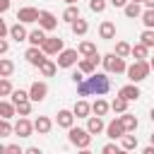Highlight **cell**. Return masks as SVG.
<instances>
[{
  "mask_svg": "<svg viewBox=\"0 0 154 154\" xmlns=\"http://www.w3.org/2000/svg\"><path fill=\"white\" fill-rule=\"evenodd\" d=\"M108 89H111V77L103 75V72H96V75H91V77H87L84 82L77 84V94L79 96H87V94L103 96V94H108Z\"/></svg>",
  "mask_w": 154,
  "mask_h": 154,
  "instance_id": "6da1fadb",
  "label": "cell"
},
{
  "mask_svg": "<svg viewBox=\"0 0 154 154\" xmlns=\"http://www.w3.org/2000/svg\"><path fill=\"white\" fill-rule=\"evenodd\" d=\"M149 70H152V65H149L147 60H135L132 65H128V77H130V82H132V84H137V82L147 79Z\"/></svg>",
  "mask_w": 154,
  "mask_h": 154,
  "instance_id": "7a4b0ae2",
  "label": "cell"
},
{
  "mask_svg": "<svg viewBox=\"0 0 154 154\" xmlns=\"http://www.w3.org/2000/svg\"><path fill=\"white\" fill-rule=\"evenodd\" d=\"M101 63H103L106 72H116V75H120V72H128V65H125V60H123L120 55H116V53H106V55L101 58Z\"/></svg>",
  "mask_w": 154,
  "mask_h": 154,
  "instance_id": "3957f363",
  "label": "cell"
},
{
  "mask_svg": "<svg viewBox=\"0 0 154 154\" xmlns=\"http://www.w3.org/2000/svg\"><path fill=\"white\" fill-rule=\"evenodd\" d=\"M70 142L79 149H87L91 144V132L87 128H70Z\"/></svg>",
  "mask_w": 154,
  "mask_h": 154,
  "instance_id": "277c9868",
  "label": "cell"
},
{
  "mask_svg": "<svg viewBox=\"0 0 154 154\" xmlns=\"http://www.w3.org/2000/svg\"><path fill=\"white\" fill-rule=\"evenodd\" d=\"M41 51H43L46 55H55V53L60 55V53L65 51V48H63V38H60V36H48L46 43L41 46Z\"/></svg>",
  "mask_w": 154,
  "mask_h": 154,
  "instance_id": "5b68a950",
  "label": "cell"
},
{
  "mask_svg": "<svg viewBox=\"0 0 154 154\" xmlns=\"http://www.w3.org/2000/svg\"><path fill=\"white\" fill-rule=\"evenodd\" d=\"M125 125H123V120L120 118H116V120H111L108 125H106V135L111 137V140H123L125 137Z\"/></svg>",
  "mask_w": 154,
  "mask_h": 154,
  "instance_id": "8992f818",
  "label": "cell"
},
{
  "mask_svg": "<svg viewBox=\"0 0 154 154\" xmlns=\"http://www.w3.org/2000/svg\"><path fill=\"white\" fill-rule=\"evenodd\" d=\"M38 17H41V12H38L36 7H22V10L17 12L19 24H31V22H38Z\"/></svg>",
  "mask_w": 154,
  "mask_h": 154,
  "instance_id": "52a82bcc",
  "label": "cell"
},
{
  "mask_svg": "<svg viewBox=\"0 0 154 154\" xmlns=\"http://www.w3.org/2000/svg\"><path fill=\"white\" fill-rule=\"evenodd\" d=\"M99 60H101L99 53L91 55V58H82V60H79V72H82V75H89V77L96 75V65H99Z\"/></svg>",
  "mask_w": 154,
  "mask_h": 154,
  "instance_id": "ba28073f",
  "label": "cell"
},
{
  "mask_svg": "<svg viewBox=\"0 0 154 154\" xmlns=\"http://www.w3.org/2000/svg\"><path fill=\"white\" fill-rule=\"evenodd\" d=\"M24 58L29 60V65H34V67H41L48 58H46V53L41 51V48H29L26 53H24Z\"/></svg>",
  "mask_w": 154,
  "mask_h": 154,
  "instance_id": "9c48e42d",
  "label": "cell"
},
{
  "mask_svg": "<svg viewBox=\"0 0 154 154\" xmlns=\"http://www.w3.org/2000/svg\"><path fill=\"white\" fill-rule=\"evenodd\" d=\"M77 53H79V51H75V48H65V51L58 55V67H72V65L77 63Z\"/></svg>",
  "mask_w": 154,
  "mask_h": 154,
  "instance_id": "30bf717a",
  "label": "cell"
},
{
  "mask_svg": "<svg viewBox=\"0 0 154 154\" xmlns=\"http://www.w3.org/2000/svg\"><path fill=\"white\" fill-rule=\"evenodd\" d=\"M38 26H41L43 31H53V29L58 26L55 14H53V12H48V10H43V12H41V17H38Z\"/></svg>",
  "mask_w": 154,
  "mask_h": 154,
  "instance_id": "8fae6325",
  "label": "cell"
},
{
  "mask_svg": "<svg viewBox=\"0 0 154 154\" xmlns=\"http://www.w3.org/2000/svg\"><path fill=\"white\" fill-rule=\"evenodd\" d=\"M46 94H48L46 82H34V84H31V89H29V99H31V101H43V99H46Z\"/></svg>",
  "mask_w": 154,
  "mask_h": 154,
  "instance_id": "7c38bea8",
  "label": "cell"
},
{
  "mask_svg": "<svg viewBox=\"0 0 154 154\" xmlns=\"http://www.w3.org/2000/svg\"><path fill=\"white\" fill-rule=\"evenodd\" d=\"M118 96H123L125 101H137L140 99V89H137V84H125V87L118 89Z\"/></svg>",
  "mask_w": 154,
  "mask_h": 154,
  "instance_id": "4fadbf2b",
  "label": "cell"
},
{
  "mask_svg": "<svg viewBox=\"0 0 154 154\" xmlns=\"http://www.w3.org/2000/svg\"><path fill=\"white\" fill-rule=\"evenodd\" d=\"M51 128H53V123H51V118H48V116H38V118L34 120V130H36L38 135H48V132H51Z\"/></svg>",
  "mask_w": 154,
  "mask_h": 154,
  "instance_id": "5bb4252c",
  "label": "cell"
},
{
  "mask_svg": "<svg viewBox=\"0 0 154 154\" xmlns=\"http://www.w3.org/2000/svg\"><path fill=\"white\" fill-rule=\"evenodd\" d=\"M46 38H48V36L43 34V29H34V31H29V38H26V41L31 43V48H41V46L46 43Z\"/></svg>",
  "mask_w": 154,
  "mask_h": 154,
  "instance_id": "9a60e30c",
  "label": "cell"
},
{
  "mask_svg": "<svg viewBox=\"0 0 154 154\" xmlns=\"http://www.w3.org/2000/svg\"><path fill=\"white\" fill-rule=\"evenodd\" d=\"M55 120H58V125H60V128L70 130V128H72V123H75V113L63 108V111H58V118H55Z\"/></svg>",
  "mask_w": 154,
  "mask_h": 154,
  "instance_id": "2e32d148",
  "label": "cell"
},
{
  "mask_svg": "<svg viewBox=\"0 0 154 154\" xmlns=\"http://www.w3.org/2000/svg\"><path fill=\"white\" fill-rule=\"evenodd\" d=\"M31 130H34V123H31V120H26V118H19V120H17V125H14V132H17L19 137H29V135H31Z\"/></svg>",
  "mask_w": 154,
  "mask_h": 154,
  "instance_id": "e0dca14e",
  "label": "cell"
},
{
  "mask_svg": "<svg viewBox=\"0 0 154 154\" xmlns=\"http://www.w3.org/2000/svg\"><path fill=\"white\" fill-rule=\"evenodd\" d=\"M87 130H89L91 135H101V132L106 130V125H103V120H101L99 116H91V118L87 120Z\"/></svg>",
  "mask_w": 154,
  "mask_h": 154,
  "instance_id": "ac0fdd59",
  "label": "cell"
},
{
  "mask_svg": "<svg viewBox=\"0 0 154 154\" xmlns=\"http://www.w3.org/2000/svg\"><path fill=\"white\" fill-rule=\"evenodd\" d=\"M99 36L106 38V41L116 38V24H113V22H101V26H99Z\"/></svg>",
  "mask_w": 154,
  "mask_h": 154,
  "instance_id": "d6986e66",
  "label": "cell"
},
{
  "mask_svg": "<svg viewBox=\"0 0 154 154\" xmlns=\"http://www.w3.org/2000/svg\"><path fill=\"white\" fill-rule=\"evenodd\" d=\"M72 113H75L77 118H91V116H89V113H91V106H89L87 101H82V99H79V101L75 103V108H72Z\"/></svg>",
  "mask_w": 154,
  "mask_h": 154,
  "instance_id": "ffe728a7",
  "label": "cell"
},
{
  "mask_svg": "<svg viewBox=\"0 0 154 154\" xmlns=\"http://www.w3.org/2000/svg\"><path fill=\"white\" fill-rule=\"evenodd\" d=\"M10 36H12V38H14L17 43H19V41H26V38H29V34H26V29H24V26H22L19 22H17V24H14L12 29H10Z\"/></svg>",
  "mask_w": 154,
  "mask_h": 154,
  "instance_id": "44dd1931",
  "label": "cell"
},
{
  "mask_svg": "<svg viewBox=\"0 0 154 154\" xmlns=\"http://www.w3.org/2000/svg\"><path fill=\"white\" fill-rule=\"evenodd\" d=\"M14 113H17V106H14V103H10V101H0V116H2V120H10Z\"/></svg>",
  "mask_w": 154,
  "mask_h": 154,
  "instance_id": "7402d4cb",
  "label": "cell"
},
{
  "mask_svg": "<svg viewBox=\"0 0 154 154\" xmlns=\"http://www.w3.org/2000/svg\"><path fill=\"white\" fill-rule=\"evenodd\" d=\"M77 51H79V55H84V58H91V55H96V46H94L91 41H82Z\"/></svg>",
  "mask_w": 154,
  "mask_h": 154,
  "instance_id": "603a6c76",
  "label": "cell"
},
{
  "mask_svg": "<svg viewBox=\"0 0 154 154\" xmlns=\"http://www.w3.org/2000/svg\"><path fill=\"white\" fill-rule=\"evenodd\" d=\"M125 17H130V19H137V17H142V7H140V2H130L125 10Z\"/></svg>",
  "mask_w": 154,
  "mask_h": 154,
  "instance_id": "cb8c5ba5",
  "label": "cell"
},
{
  "mask_svg": "<svg viewBox=\"0 0 154 154\" xmlns=\"http://www.w3.org/2000/svg\"><path fill=\"white\" fill-rule=\"evenodd\" d=\"M63 19L65 22H70V24H75L77 19H79V7H75V5H70L65 12H63Z\"/></svg>",
  "mask_w": 154,
  "mask_h": 154,
  "instance_id": "d4e9b609",
  "label": "cell"
},
{
  "mask_svg": "<svg viewBox=\"0 0 154 154\" xmlns=\"http://www.w3.org/2000/svg\"><path fill=\"white\" fill-rule=\"evenodd\" d=\"M12 72H14V63L7 60V58H2V60H0V77L5 79V77H10Z\"/></svg>",
  "mask_w": 154,
  "mask_h": 154,
  "instance_id": "484cf974",
  "label": "cell"
},
{
  "mask_svg": "<svg viewBox=\"0 0 154 154\" xmlns=\"http://www.w3.org/2000/svg\"><path fill=\"white\" fill-rule=\"evenodd\" d=\"M108 108H111V103H106L103 99H96V101L91 103V111H94L99 118H101V116H106V111H108Z\"/></svg>",
  "mask_w": 154,
  "mask_h": 154,
  "instance_id": "4316f807",
  "label": "cell"
},
{
  "mask_svg": "<svg viewBox=\"0 0 154 154\" xmlns=\"http://www.w3.org/2000/svg\"><path fill=\"white\" fill-rule=\"evenodd\" d=\"M120 120H123V125H125V130H128V132H135V130H137V118H135V116L123 113V116H120Z\"/></svg>",
  "mask_w": 154,
  "mask_h": 154,
  "instance_id": "83f0119b",
  "label": "cell"
},
{
  "mask_svg": "<svg viewBox=\"0 0 154 154\" xmlns=\"http://www.w3.org/2000/svg\"><path fill=\"white\" fill-rule=\"evenodd\" d=\"M87 29H89V24H87V19H82V17L72 24V34H75V36H84Z\"/></svg>",
  "mask_w": 154,
  "mask_h": 154,
  "instance_id": "f1b7e54d",
  "label": "cell"
},
{
  "mask_svg": "<svg viewBox=\"0 0 154 154\" xmlns=\"http://www.w3.org/2000/svg\"><path fill=\"white\" fill-rule=\"evenodd\" d=\"M116 55H120V58L132 55V46H130V43H125V41H118V43H116Z\"/></svg>",
  "mask_w": 154,
  "mask_h": 154,
  "instance_id": "f546056e",
  "label": "cell"
},
{
  "mask_svg": "<svg viewBox=\"0 0 154 154\" xmlns=\"http://www.w3.org/2000/svg\"><path fill=\"white\" fill-rule=\"evenodd\" d=\"M111 108H113L116 113H128V101H125L123 96H116V99L111 101Z\"/></svg>",
  "mask_w": 154,
  "mask_h": 154,
  "instance_id": "4dcf8cb0",
  "label": "cell"
},
{
  "mask_svg": "<svg viewBox=\"0 0 154 154\" xmlns=\"http://www.w3.org/2000/svg\"><path fill=\"white\" fill-rule=\"evenodd\" d=\"M24 101H31V99H29V91H24V89H14V91H12V103L17 106V103H24Z\"/></svg>",
  "mask_w": 154,
  "mask_h": 154,
  "instance_id": "1f68e13d",
  "label": "cell"
},
{
  "mask_svg": "<svg viewBox=\"0 0 154 154\" xmlns=\"http://www.w3.org/2000/svg\"><path fill=\"white\" fill-rule=\"evenodd\" d=\"M38 70H41V75H43V77H53L58 67H55V63H53V60H46V63H43Z\"/></svg>",
  "mask_w": 154,
  "mask_h": 154,
  "instance_id": "d6a6232c",
  "label": "cell"
},
{
  "mask_svg": "<svg viewBox=\"0 0 154 154\" xmlns=\"http://www.w3.org/2000/svg\"><path fill=\"white\" fill-rule=\"evenodd\" d=\"M120 147H123L125 152H130V149H135V147H137V137H135V135H125V137L120 140Z\"/></svg>",
  "mask_w": 154,
  "mask_h": 154,
  "instance_id": "836d02e7",
  "label": "cell"
},
{
  "mask_svg": "<svg viewBox=\"0 0 154 154\" xmlns=\"http://www.w3.org/2000/svg\"><path fill=\"white\" fill-rule=\"evenodd\" d=\"M147 46L144 43H137V46H132V55H135V60H144L147 58Z\"/></svg>",
  "mask_w": 154,
  "mask_h": 154,
  "instance_id": "e575fe53",
  "label": "cell"
},
{
  "mask_svg": "<svg viewBox=\"0 0 154 154\" xmlns=\"http://www.w3.org/2000/svg\"><path fill=\"white\" fill-rule=\"evenodd\" d=\"M140 38H142L140 43H144L147 48H152V46H154V31H152V29H147V31H142V36H140Z\"/></svg>",
  "mask_w": 154,
  "mask_h": 154,
  "instance_id": "d590c367",
  "label": "cell"
},
{
  "mask_svg": "<svg viewBox=\"0 0 154 154\" xmlns=\"http://www.w3.org/2000/svg\"><path fill=\"white\" fill-rule=\"evenodd\" d=\"M142 22L147 29H154V10H144L142 12Z\"/></svg>",
  "mask_w": 154,
  "mask_h": 154,
  "instance_id": "8d00e7d4",
  "label": "cell"
},
{
  "mask_svg": "<svg viewBox=\"0 0 154 154\" xmlns=\"http://www.w3.org/2000/svg\"><path fill=\"white\" fill-rule=\"evenodd\" d=\"M10 94H12V84L5 77V79H0V96H10Z\"/></svg>",
  "mask_w": 154,
  "mask_h": 154,
  "instance_id": "74e56055",
  "label": "cell"
},
{
  "mask_svg": "<svg viewBox=\"0 0 154 154\" xmlns=\"http://www.w3.org/2000/svg\"><path fill=\"white\" fill-rule=\"evenodd\" d=\"M89 10L91 12H103L106 10V0H89Z\"/></svg>",
  "mask_w": 154,
  "mask_h": 154,
  "instance_id": "f35d334b",
  "label": "cell"
},
{
  "mask_svg": "<svg viewBox=\"0 0 154 154\" xmlns=\"http://www.w3.org/2000/svg\"><path fill=\"white\" fill-rule=\"evenodd\" d=\"M17 113H19V116H29V113H31V103H29V101L17 103Z\"/></svg>",
  "mask_w": 154,
  "mask_h": 154,
  "instance_id": "ab89813d",
  "label": "cell"
},
{
  "mask_svg": "<svg viewBox=\"0 0 154 154\" xmlns=\"http://www.w3.org/2000/svg\"><path fill=\"white\" fill-rule=\"evenodd\" d=\"M12 130H14V128L10 125V120H2V123H0V137H7Z\"/></svg>",
  "mask_w": 154,
  "mask_h": 154,
  "instance_id": "60d3db41",
  "label": "cell"
},
{
  "mask_svg": "<svg viewBox=\"0 0 154 154\" xmlns=\"http://www.w3.org/2000/svg\"><path fill=\"white\" fill-rule=\"evenodd\" d=\"M5 154H24V149H19V144H7Z\"/></svg>",
  "mask_w": 154,
  "mask_h": 154,
  "instance_id": "b9f144b4",
  "label": "cell"
},
{
  "mask_svg": "<svg viewBox=\"0 0 154 154\" xmlns=\"http://www.w3.org/2000/svg\"><path fill=\"white\" fill-rule=\"evenodd\" d=\"M10 29H12V26H7L5 22H0V38H5V36L10 34Z\"/></svg>",
  "mask_w": 154,
  "mask_h": 154,
  "instance_id": "7bdbcfd3",
  "label": "cell"
},
{
  "mask_svg": "<svg viewBox=\"0 0 154 154\" xmlns=\"http://www.w3.org/2000/svg\"><path fill=\"white\" fill-rule=\"evenodd\" d=\"M101 154H118V149H116V144H106L101 149Z\"/></svg>",
  "mask_w": 154,
  "mask_h": 154,
  "instance_id": "ee69618b",
  "label": "cell"
},
{
  "mask_svg": "<svg viewBox=\"0 0 154 154\" xmlns=\"http://www.w3.org/2000/svg\"><path fill=\"white\" fill-rule=\"evenodd\" d=\"M111 5H113V7H123V10H125L130 2H128V0H111Z\"/></svg>",
  "mask_w": 154,
  "mask_h": 154,
  "instance_id": "f6af8a7d",
  "label": "cell"
},
{
  "mask_svg": "<svg viewBox=\"0 0 154 154\" xmlns=\"http://www.w3.org/2000/svg\"><path fill=\"white\" fill-rule=\"evenodd\" d=\"M72 82H75V84L84 82V75H82V72H75V75H72Z\"/></svg>",
  "mask_w": 154,
  "mask_h": 154,
  "instance_id": "bcb514c9",
  "label": "cell"
},
{
  "mask_svg": "<svg viewBox=\"0 0 154 154\" xmlns=\"http://www.w3.org/2000/svg\"><path fill=\"white\" fill-rule=\"evenodd\" d=\"M7 48H10V43L5 38H0V53H7Z\"/></svg>",
  "mask_w": 154,
  "mask_h": 154,
  "instance_id": "7dc6e473",
  "label": "cell"
},
{
  "mask_svg": "<svg viewBox=\"0 0 154 154\" xmlns=\"http://www.w3.org/2000/svg\"><path fill=\"white\" fill-rule=\"evenodd\" d=\"M10 10V0H0V12H7Z\"/></svg>",
  "mask_w": 154,
  "mask_h": 154,
  "instance_id": "c3c4849f",
  "label": "cell"
},
{
  "mask_svg": "<svg viewBox=\"0 0 154 154\" xmlns=\"http://www.w3.org/2000/svg\"><path fill=\"white\" fill-rule=\"evenodd\" d=\"M24 154H43L38 147H29V149H24Z\"/></svg>",
  "mask_w": 154,
  "mask_h": 154,
  "instance_id": "681fc988",
  "label": "cell"
},
{
  "mask_svg": "<svg viewBox=\"0 0 154 154\" xmlns=\"http://www.w3.org/2000/svg\"><path fill=\"white\" fill-rule=\"evenodd\" d=\"M142 154H154V144H149V147H144V149H142Z\"/></svg>",
  "mask_w": 154,
  "mask_h": 154,
  "instance_id": "f907efd6",
  "label": "cell"
},
{
  "mask_svg": "<svg viewBox=\"0 0 154 154\" xmlns=\"http://www.w3.org/2000/svg\"><path fill=\"white\" fill-rule=\"evenodd\" d=\"M77 154H91V152H89V149H79Z\"/></svg>",
  "mask_w": 154,
  "mask_h": 154,
  "instance_id": "816d5d0a",
  "label": "cell"
},
{
  "mask_svg": "<svg viewBox=\"0 0 154 154\" xmlns=\"http://www.w3.org/2000/svg\"><path fill=\"white\" fill-rule=\"evenodd\" d=\"M65 2H67V5H75V2H77V0H65Z\"/></svg>",
  "mask_w": 154,
  "mask_h": 154,
  "instance_id": "f5cc1de1",
  "label": "cell"
},
{
  "mask_svg": "<svg viewBox=\"0 0 154 154\" xmlns=\"http://www.w3.org/2000/svg\"><path fill=\"white\" fill-rule=\"evenodd\" d=\"M149 118H152V120H154V108H152V113H149Z\"/></svg>",
  "mask_w": 154,
  "mask_h": 154,
  "instance_id": "db71d44e",
  "label": "cell"
},
{
  "mask_svg": "<svg viewBox=\"0 0 154 154\" xmlns=\"http://www.w3.org/2000/svg\"><path fill=\"white\" fill-rule=\"evenodd\" d=\"M149 140H152V144H154V132H152V135H149Z\"/></svg>",
  "mask_w": 154,
  "mask_h": 154,
  "instance_id": "11a10c76",
  "label": "cell"
},
{
  "mask_svg": "<svg viewBox=\"0 0 154 154\" xmlns=\"http://www.w3.org/2000/svg\"><path fill=\"white\" fill-rule=\"evenodd\" d=\"M149 65H152V70H154V58H152V60H149Z\"/></svg>",
  "mask_w": 154,
  "mask_h": 154,
  "instance_id": "9f6ffc18",
  "label": "cell"
},
{
  "mask_svg": "<svg viewBox=\"0 0 154 154\" xmlns=\"http://www.w3.org/2000/svg\"><path fill=\"white\" fill-rule=\"evenodd\" d=\"M118 154H128V152H125V149H118Z\"/></svg>",
  "mask_w": 154,
  "mask_h": 154,
  "instance_id": "6f0895ef",
  "label": "cell"
},
{
  "mask_svg": "<svg viewBox=\"0 0 154 154\" xmlns=\"http://www.w3.org/2000/svg\"><path fill=\"white\" fill-rule=\"evenodd\" d=\"M130 2H144V0H130Z\"/></svg>",
  "mask_w": 154,
  "mask_h": 154,
  "instance_id": "680465c9",
  "label": "cell"
}]
</instances>
